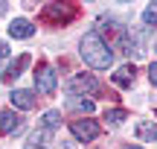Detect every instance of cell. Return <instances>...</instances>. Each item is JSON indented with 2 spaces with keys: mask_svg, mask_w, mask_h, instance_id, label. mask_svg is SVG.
I'll return each mask as SVG.
<instances>
[{
  "mask_svg": "<svg viewBox=\"0 0 157 149\" xmlns=\"http://www.w3.org/2000/svg\"><path fill=\"white\" fill-rule=\"evenodd\" d=\"M82 58H84V64H90L93 70H108L113 64V53H111V47H108V41L102 38L96 29H90V32H84V38H82Z\"/></svg>",
  "mask_w": 157,
  "mask_h": 149,
  "instance_id": "obj_1",
  "label": "cell"
},
{
  "mask_svg": "<svg viewBox=\"0 0 157 149\" xmlns=\"http://www.w3.org/2000/svg\"><path fill=\"white\" fill-rule=\"evenodd\" d=\"M56 70L50 67V64H41L38 70H35V88H38V94H44V97H50V94H56Z\"/></svg>",
  "mask_w": 157,
  "mask_h": 149,
  "instance_id": "obj_2",
  "label": "cell"
},
{
  "mask_svg": "<svg viewBox=\"0 0 157 149\" xmlns=\"http://www.w3.org/2000/svg\"><path fill=\"white\" fill-rule=\"evenodd\" d=\"M44 18L52 21V23H70L76 18V6H70V3H50L44 9Z\"/></svg>",
  "mask_w": 157,
  "mask_h": 149,
  "instance_id": "obj_3",
  "label": "cell"
},
{
  "mask_svg": "<svg viewBox=\"0 0 157 149\" xmlns=\"http://www.w3.org/2000/svg\"><path fill=\"white\" fill-rule=\"evenodd\" d=\"M70 132H73V138L82 140V143H90V140L99 138V126H96L93 120H73L70 123Z\"/></svg>",
  "mask_w": 157,
  "mask_h": 149,
  "instance_id": "obj_4",
  "label": "cell"
},
{
  "mask_svg": "<svg viewBox=\"0 0 157 149\" xmlns=\"http://www.w3.org/2000/svg\"><path fill=\"white\" fill-rule=\"evenodd\" d=\"M70 91L96 94V91H99V82H96L93 76H87V73H78V76H73V82H70Z\"/></svg>",
  "mask_w": 157,
  "mask_h": 149,
  "instance_id": "obj_5",
  "label": "cell"
},
{
  "mask_svg": "<svg viewBox=\"0 0 157 149\" xmlns=\"http://www.w3.org/2000/svg\"><path fill=\"white\" fill-rule=\"evenodd\" d=\"M9 35H12V38H32L35 26L26 21V18H15V21L9 23Z\"/></svg>",
  "mask_w": 157,
  "mask_h": 149,
  "instance_id": "obj_6",
  "label": "cell"
},
{
  "mask_svg": "<svg viewBox=\"0 0 157 149\" xmlns=\"http://www.w3.org/2000/svg\"><path fill=\"white\" fill-rule=\"evenodd\" d=\"M9 99H12V105H15V108H21V111L35 108V103H38L32 91H12V97H9Z\"/></svg>",
  "mask_w": 157,
  "mask_h": 149,
  "instance_id": "obj_7",
  "label": "cell"
},
{
  "mask_svg": "<svg viewBox=\"0 0 157 149\" xmlns=\"http://www.w3.org/2000/svg\"><path fill=\"white\" fill-rule=\"evenodd\" d=\"M21 129V117L15 111H0V135H12Z\"/></svg>",
  "mask_w": 157,
  "mask_h": 149,
  "instance_id": "obj_8",
  "label": "cell"
},
{
  "mask_svg": "<svg viewBox=\"0 0 157 149\" xmlns=\"http://www.w3.org/2000/svg\"><path fill=\"white\" fill-rule=\"evenodd\" d=\"M134 73H137L134 64H122V67L113 73V82H117L119 88H131V85H134Z\"/></svg>",
  "mask_w": 157,
  "mask_h": 149,
  "instance_id": "obj_9",
  "label": "cell"
},
{
  "mask_svg": "<svg viewBox=\"0 0 157 149\" xmlns=\"http://www.w3.org/2000/svg\"><path fill=\"white\" fill-rule=\"evenodd\" d=\"M29 62H32V58H29V56H26V53H23V56H17V58H15V62H12V64H9V67H6V73H3V79H6V82H9V79H17V76H21V70H23V67H26V64H29Z\"/></svg>",
  "mask_w": 157,
  "mask_h": 149,
  "instance_id": "obj_10",
  "label": "cell"
},
{
  "mask_svg": "<svg viewBox=\"0 0 157 149\" xmlns=\"http://www.w3.org/2000/svg\"><path fill=\"white\" fill-rule=\"evenodd\" d=\"M137 135H140L143 140H151V143H154V140H157V126L143 120V123H137Z\"/></svg>",
  "mask_w": 157,
  "mask_h": 149,
  "instance_id": "obj_11",
  "label": "cell"
},
{
  "mask_svg": "<svg viewBox=\"0 0 157 149\" xmlns=\"http://www.w3.org/2000/svg\"><path fill=\"white\" fill-rule=\"evenodd\" d=\"M125 117H128V114H125V108H108V111H105V120L113 123V126H119Z\"/></svg>",
  "mask_w": 157,
  "mask_h": 149,
  "instance_id": "obj_12",
  "label": "cell"
},
{
  "mask_svg": "<svg viewBox=\"0 0 157 149\" xmlns=\"http://www.w3.org/2000/svg\"><path fill=\"white\" fill-rule=\"evenodd\" d=\"M58 123H61V114H58V111H47V114L41 117V126L44 129H56Z\"/></svg>",
  "mask_w": 157,
  "mask_h": 149,
  "instance_id": "obj_13",
  "label": "cell"
},
{
  "mask_svg": "<svg viewBox=\"0 0 157 149\" xmlns=\"http://www.w3.org/2000/svg\"><path fill=\"white\" fill-rule=\"evenodd\" d=\"M143 21H146L148 26H157V3H151V6L143 9Z\"/></svg>",
  "mask_w": 157,
  "mask_h": 149,
  "instance_id": "obj_14",
  "label": "cell"
},
{
  "mask_svg": "<svg viewBox=\"0 0 157 149\" xmlns=\"http://www.w3.org/2000/svg\"><path fill=\"white\" fill-rule=\"evenodd\" d=\"M70 105L78 108V111H84V114H90V111H93V99H70Z\"/></svg>",
  "mask_w": 157,
  "mask_h": 149,
  "instance_id": "obj_15",
  "label": "cell"
},
{
  "mask_svg": "<svg viewBox=\"0 0 157 149\" xmlns=\"http://www.w3.org/2000/svg\"><path fill=\"white\" fill-rule=\"evenodd\" d=\"M148 79H151V85H157V64L151 62V67H148Z\"/></svg>",
  "mask_w": 157,
  "mask_h": 149,
  "instance_id": "obj_16",
  "label": "cell"
},
{
  "mask_svg": "<svg viewBox=\"0 0 157 149\" xmlns=\"http://www.w3.org/2000/svg\"><path fill=\"white\" fill-rule=\"evenodd\" d=\"M9 56V44H6V41H0V58H6Z\"/></svg>",
  "mask_w": 157,
  "mask_h": 149,
  "instance_id": "obj_17",
  "label": "cell"
},
{
  "mask_svg": "<svg viewBox=\"0 0 157 149\" xmlns=\"http://www.w3.org/2000/svg\"><path fill=\"white\" fill-rule=\"evenodd\" d=\"M23 149H41V146H38V143H35V140H32V143H26Z\"/></svg>",
  "mask_w": 157,
  "mask_h": 149,
  "instance_id": "obj_18",
  "label": "cell"
},
{
  "mask_svg": "<svg viewBox=\"0 0 157 149\" xmlns=\"http://www.w3.org/2000/svg\"><path fill=\"white\" fill-rule=\"evenodd\" d=\"M3 12H6V3H0V15H3Z\"/></svg>",
  "mask_w": 157,
  "mask_h": 149,
  "instance_id": "obj_19",
  "label": "cell"
},
{
  "mask_svg": "<svg viewBox=\"0 0 157 149\" xmlns=\"http://www.w3.org/2000/svg\"><path fill=\"white\" fill-rule=\"evenodd\" d=\"M122 149H140V146H122Z\"/></svg>",
  "mask_w": 157,
  "mask_h": 149,
  "instance_id": "obj_20",
  "label": "cell"
}]
</instances>
